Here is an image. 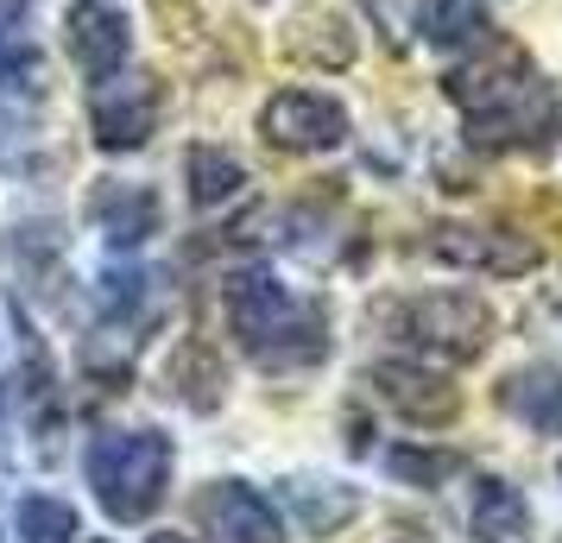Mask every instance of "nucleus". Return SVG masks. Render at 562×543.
<instances>
[{"instance_id": "nucleus-20", "label": "nucleus", "mask_w": 562, "mask_h": 543, "mask_svg": "<svg viewBox=\"0 0 562 543\" xmlns=\"http://www.w3.org/2000/svg\"><path fill=\"white\" fill-rule=\"evenodd\" d=\"M360 13L373 20V32H380L392 52H411L424 20H430V0H360Z\"/></svg>"}, {"instance_id": "nucleus-3", "label": "nucleus", "mask_w": 562, "mask_h": 543, "mask_svg": "<svg viewBox=\"0 0 562 543\" xmlns=\"http://www.w3.org/2000/svg\"><path fill=\"white\" fill-rule=\"evenodd\" d=\"M89 487L102 499L108 518L121 524H139V518L158 512V499L171 487V437L158 430H108V437L89 442Z\"/></svg>"}, {"instance_id": "nucleus-6", "label": "nucleus", "mask_w": 562, "mask_h": 543, "mask_svg": "<svg viewBox=\"0 0 562 543\" xmlns=\"http://www.w3.org/2000/svg\"><path fill=\"white\" fill-rule=\"evenodd\" d=\"M424 253L456 265V272H493V279H525L543 259L537 240H525V234H512V228H430Z\"/></svg>"}, {"instance_id": "nucleus-23", "label": "nucleus", "mask_w": 562, "mask_h": 543, "mask_svg": "<svg viewBox=\"0 0 562 543\" xmlns=\"http://www.w3.org/2000/svg\"><path fill=\"white\" fill-rule=\"evenodd\" d=\"M146 543H190V538H178V531H158V538H146Z\"/></svg>"}, {"instance_id": "nucleus-4", "label": "nucleus", "mask_w": 562, "mask_h": 543, "mask_svg": "<svg viewBox=\"0 0 562 543\" xmlns=\"http://www.w3.org/2000/svg\"><path fill=\"white\" fill-rule=\"evenodd\" d=\"M392 336L436 361H481L493 341V310L474 291H430V297H405L392 310Z\"/></svg>"}, {"instance_id": "nucleus-2", "label": "nucleus", "mask_w": 562, "mask_h": 543, "mask_svg": "<svg viewBox=\"0 0 562 543\" xmlns=\"http://www.w3.org/2000/svg\"><path fill=\"white\" fill-rule=\"evenodd\" d=\"M228 329L266 373H297L329 354V323L316 304L291 297L272 272H234L228 279Z\"/></svg>"}, {"instance_id": "nucleus-15", "label": "nucleus", "mask_w": 562, "mask_h": 543, "mask_svg": "<svg viewBox=\"0 0 562 543\" xmlns=\"http://www.w3.org/2000/svg\"><path fill=\"white\" fill-rule=\"evenodd\" d=\"M284 499H291V512H297V524H304L310 538H335L360 512V493L341 487V480H291Z\"/></svg>"}, {"instance_id": "nucleus-12", "label": "nucleus", "mask_w": 562, "mask_h": 543, "mask_svg": "<svg viewBox=\"0 0 562 543\" xmlns=\"http://www.w3.org/2000/svg\"><path fill=\"white\" fill-rule=\"evenodd\" d=\"M284 52L310 64V70H348L355 64V26L335 7H304L284 32Z\"/></svg>"}, {"instance_id": "nucleus-8", "label": "nucleus", "mask_w": 562, "mask_h": 543, "mask_svg": "<svg viewBox=\"0 0 562 543\" xmlns=\"http://www.w3.org/2000/svg\"><path fill=\"white\" fill-rule=\"evenodd\" d=\"M64 45H70V57H77L82 77L108 82V77L127 70L133 32H127V20H121L114 7H102V0H77V7L64 13Z\"/></svg>"}, {"instance_id": "nucleus-10", "label": "nucleus", "mask_w": 562, "mask_h": 543, "mask_svg": "<svg viewBox=\"0 0 562 543\" xmlns=\"http://www.w3.org/2000/svg\"><path fill=\"white\" fill-rule=\"evenodd\" d=\"M153 121H158V89L153 82H95V108H89V127H95V146L102 152H133L153 139Z\"/></svg>"}, {"instance_id": "nucleus-18", "label": "nucleus", "mask_w": 562, "mask_h": 543, "mask_svg": "<svg viewBox=\"0 0 562 543\" xmlns=\"http://www.w3.org/2000/svg\"><path fill=\"white\" fill-rule=\"evenodd\" d=\"M13 531H20V543H70L77 538V512L64 499H52V493H26Z\"/></svg>"}, {"instance_id": "nucleus-5", "label": "nucleus", "mask_w": 562, "mask_h": 543, "mask_svg": "<svg viewBox=\"0 0 562 543\" xmlns=\"http://www.w3.org/2000/svg\"><path fill=\"white\" fill-rule=\"evenodd\" d=\"M259 133L279 152L316 158L348 139V108L335 102V95H323V89H279L272 102L259 108Z\"/></svg>"}, {"instance_id": "nucleus-22", "label": "nucleus", "mask_w": 562, "mask_h": 543, "mask_svg": "<svg viewBox=\"0 0 562 543\" xmlns=\"http://www.w3.org/2000/svg\"><path fill=\"white\" fill-rule=\"evenodd\" d=\"M385 467L398 474V480H411V487H442L449 474L461 467V455H449V449H417V442H405V449H392L385 455Z\"/></svg>"}, {"instance_id": "nucleus-19", "label": "nucleus", "mask_w": 562, "mask_h": 543, "mask_svg": "<svg viewBox=\"0 0 562 543\" xmlns=\"http://www.w3.org/2000/svg\"><path fill=\"white\" fill-rule=\"evenodd\" d=\"M430 38L442 52H468L486 38V0H436L430 13Z\"/></svg>"}, {"instance_id": "nucleus-13", "label": "nucleus", "mask_w": 562, "mask_h": 543, "mask_svg": "<svg viewBox=\"0 0 562 543\" xmlns=\"http://www.w3.org/2000/svg\"><path fill=\"white\" fill-rule=\"evenodd\" d=\"M499 405H506L518 423H531L537 437H562V366L537 361V366H518V373H506Z\"/></svg>"}, {"instance_id": "nucleus-11", "label": "nucleus", "mask_w": 562, "mask_h": 543, "mask_svg": "<svg viewBox=\"0 0 562 543\" xmlns=\"http://www.w3.org/2000/svg\"><path fill=\"white\" fill-rule=\"evenodd\" d=\"M89 222L102 228L108 247H139L146 234L158 228V196L146 190V183H121V178H108L89 190Z\"/></svg>"}, {"instance_id": "nucleus-9", "label": "nucleus", "mask_w": 562, "mask_h": 543, "mask_svg": "<svg viewBox=\"0 0 562 543\" xmlns=\"http://www.w3.org/2000/svg\"><path fill=\"white\" fill-rule=\"evenodd\" d=\"M196 518L209 524L215 543H284V524L272 512V499L254 493L247 480H215V487H203Z\"/></svg>"}, {"instance_id": "nucleus-16", "label": "nucleus", "mask_w": 562, "mask_h": 543, "mask_svg": "<svg viewBox=\"0 0 562 543\" xmlns=\"http://www.w3.org/2000/svg\"><path fill=\"white\" fill-rule=\"evenodd\" d=\"M165 386L178 392L190 411H215V405H222V392H228V373H222V361L209 354L203 341H183L178 361L165 366Z\"/></svg>"}, {"instance_id": "nucleus-7", "label": "nucleus", "mask_w": 562, "mask_h": 543, "mask_svg": "<svg viewBox=\"0 0 562 543\" xmlns=\"http://www.w3.org/2000/svg\"><path fill=\"white\" fill-rule=\"evenodd\" d=\"M367 386L380 392L405 423H424V430L456 423V411H461L456 380H442V373H430V366H417V361H380L367 373Z\"/></svg>"}, {"instance_id": "nucleus-21", "label": "nucleus", "mask_w": 562, "mask_h": 543, "mask_svg": "<svg viewBox=\"0 0 562 543\" xmlns=\"http://www.w3.org/2000/svg\"><path fill=\"white\" fill-rule=\"evenodd\" d=\"M45 89V57L20 32H0V95H38Z\"/></svg>"}, {"instance_id": "nucleus-17", "label": "nucleus", "mask_w": 562, "mask_h": 543, "mask_svg": "<svg viewBox=\"0 0 562 543\" xmlns=\"http://www.w3.org/2000/svg\"><path fill=\"white\" fill-rule=\"evenodd\" d=\"M183 178H190V203L196 208H222V203L240 196L247 171H240V158L222 152V146H196V152L183 158Z\"/></svg>"}, {"instance_id": "nucleus-14", "label": "nucleus", "mask_w": 562, "mask_h": 543, "mask_svg": "<svg viewBox=\"0 0 562 543\" xmlns=\"http://www.w3.org/2000/svg\"><path fill=\"white\" fill-rule=\"evenodd\" d=\"M531 524V506L525 493L499 480V474H474V493H468V531L474 543H518Z\"/></svg>"}, {"instance_id": "nucleus-1", "label": "nucleus", "mask_w": 562, "mask_h": 543, "mask_svg": "<svg viewBox=\"0 0 562 543\" xmlns=\"http://www.w3.org/2000/svg\"><path fill=\"white\" fill-rule=\"evenodd\" d=\"M449 102L461 108L468 139L493 152H543L562 127L557 89L525 64V52L499 38H481L474 57L449 70Z\"/></svg>"}, {"instance_id": "nucleus-24", "label": "nucleus", "mask_w": 562, "mask_h": 543, "mask_svg": "<svg viewBox=\"0 0 562 543\" xmlns=\"http://www.w3.org/2000/svg\"><path fill=\"white\" fill-rule=\"evenodd\" d=\"M0 455H7V411H0Z\"/></svg>"}]
</instances>
